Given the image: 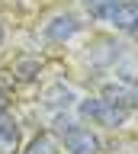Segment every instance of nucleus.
Returning <instances> with one entry per match:
<instances>
[{
    "instance_id": "1",
    "label": "nucleus",
    "mask_w": 138,
    "mask_h": 154,
    "mask_svg": "<svg viewBox=\"0 0 138 154\" xmlns=\"http://www.w3.org/2000/svg\"><path fill=\"white\" fill-rule=\"evenodd\" d=\"M51 135L64 144L68 154H100V148H103L97 132H90L84 122H74L68 112L51 116Z\"/></svg>"
},
{
    "instance_id": "2",
    "label": "nucleus",
    "mask_w": 138,
    "mask_h": 154,
    "mask_svg": "<svg viewBox=\"0 0 138 154\" xmlns=\"http://www.w3.org/2000/svg\"><path fill=\"white\" fill-rule=\"evenodd\" d=\"M77 116L84 122H90V125H100V128L116 132V128H122L128 122L132 112L122 103H112L106 96H84V100H77Z\"/></svg>"
},
{
    "instance_id": "3",
    "label": "nucleus",
    "mask_w": 138,
    "mask_h": 154,
    "mask_svg": "<svg viewBox=\"0 0 138 154\" xmlns=\"http://www.w3.org/2000/svg\"><path fill=\"white\" fill-rule=\"evenodd\" d=\"M84 32V23H80V16H74V13H55V16L42 26V35L48 38V42H55V45H64V42H71L74 35H80Z\"/></svg>"
},
{
    "instance_id": "4",
    "label": "nucleus",
    "mask_w": 138,
    "mask_h": 154,
    "mask_svg": "<svg viewBox=\"0 0 138 154\" xmlns=\"http://www.w3.org/2000/svg\"><path fill=\"white\" fill-rule=\"evenodd\" d=\"M77 100L80 96L74 93L64 80H55V84H48L45 90H42V106L51 109V112H68V109L77 106Z\"/></svg>"
},
{
    "instance_id": "5",
    "label": "nucleus",
    "mask_w": 138,
    "mask_h": 154,
    "mask_svg": "<svg viewBox=\"0 0 138 154\" xmlns=\"http://www.w3.org/2000/svg\"><path fill=\"white\" fill-rule=\"evenodd\" d=\"M87 61L93 67H112L116 61H122V45L116 38H97L93 45H87Z\"/></svg>"
},
{
    "instance_id": "6",
    "label": "nucleus",
    "mask_w": 138,
    "mask_h": 154,
    "mask_svg": "<svg viewBox=\"0 0 138 154\" xmlns=\"http://www.w3.org/2000/svg\"><path fill=\"white\" fill-rule=\"evenodd\" d=\"M20 144H23V128L16 116L7 109V112H0V154H16Z\"/></svg>"
},
{
    "instance_id": "7",
    "label": "nucleus",
    "mask_w": 138,
    "mask_h": 154,
    "mask_svg": "<svg viewBox=\"0 0 138 154\" xmlns=\"http://www.w3.org/2000/svg\"><path fill=\"white\" fill-rule=\"evenodd\" d=\"M112 29H119V32H128V29L138 23V0H122L112 13H109V19H106Z\"/></svg>"
},
{
    "instance_id": "8",
    "label": "nucleus",
    "mask_w": 138,
    "mask_h": 154,
    "mask_svg": "<svg viewBox=\"0 0 138 154\" xmlns=\"http://www.w3.org/2000/svg\"><path fill=\"white\" fill-rule=\"evenodd\" d=\"M42 74V61L39 58H20L16 64H13V80H20V84H35Z\"/></svg>"
},
{
    "instance_id": "9",
    "label": "nucleus",
    "mask_w": 138,
    "mask_h": 154,
    "mask_svg": "<svg viewBox=\"0 0 138 154\" xmlns=\"http://www.w3.org/2000/svg\"><path fill=\"white\" fill-rule=\"evenodd\" d=\"M122 0H84V10H87L90 19H97V23H106L109 13L119 7Z\"/></svg>"
},
{
    "instance_id": "10",
    "label": "nucleus",
    "mask_w": 138,
    "mask_h": 154,
    "mask_svg": "<svg viewBox=\"0 0 138 154\" xmlns=\"http://www.w3.org/2000/svg\"><path fill=\"white\" fill-rule=\"evenodd\" d=\"M55 151H58L55 135H51V132H39L29 144H26V151H23V154H55Z\"/></svg>"
},
{
    "instance_id": "11",
    "label": "nucleus",
    "mask_w": 138,
    "mask_h": 154,
    "mask_svg": "<svg viewBox=\"0 0 138 154\" xmlns=\"http://www.w3.org/2000/svg\"><path fill=\"white\" fill-rule=\"evenodd\" d=\"M7 103H10V100H7V93L0 90V112H7Z\"/></svg>"
},
{
    "instance_id": "12",
    "label": "nucleus",
    "mask_w": 138,
    "mask_h": 154,
    "mask_svg": "<svg viewBox=\"0 0 138 154\" xmlns=\"http://www.w3.org/2000/svg\"><path fill=\"white\" fill-rule=\"evenodd\" d=\"M125 35H128V38H135V42H138V23H135V26H132V29H128Z\"/></svg>"
},
{
    "instance_id": "13",
    "label": "nucleus",
    "mask_w": 138,
    "mask_h": 154,
    "mask_svg": "<svg viewBox=\"0 0 138 154\" xmlns=\"http://www.w3.org/2000/svg\"><path fill=\"white\" fill-rule=\"evenodd\" d=\"M3 42H7V29H3V23H0V48H3Z\"/></svg>"
},
{
    "instance_id": "14",
    "label": "nucleus",
    "mask_w": 138,
    "mask_h": 154,
    "mask_svg": "<svg viewBox=\"0 0 138 154\" xmlns=\"http://www.w3.org/2000/svg\"><path fill=\"white\" fill-rule=\"evenodd\" d=\"M55 154H58V151H55Z\"/></svg>"
}]
</instances>
